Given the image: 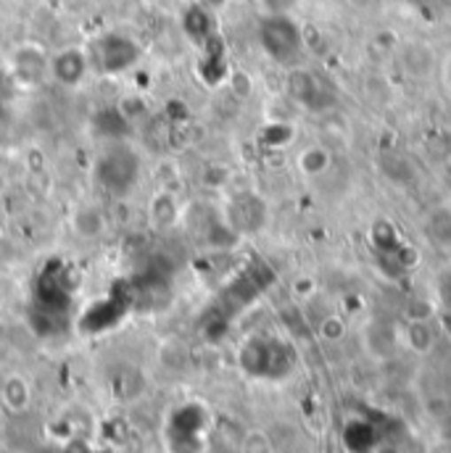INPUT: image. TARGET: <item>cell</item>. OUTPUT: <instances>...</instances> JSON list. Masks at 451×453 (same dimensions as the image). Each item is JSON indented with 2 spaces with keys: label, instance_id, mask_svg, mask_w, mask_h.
<instances>
[{
  "label": "cell",
  "instance_id": "6da1fadb",
  "mask_svg": "<svg viewBox=\"0 0 451 453\" xmlns=\"http://www.w3.org/2000/svg\"><path fill=\"white\" fill-rule=\"evenodd\" d=\"M93 180L112 198L127 196L140 180V156L129 145L112 140L93 161Z\"/></svg>",
  "mask_w": 451,
  "mask_h": 453
},
{
  "label": "cell",
  "instance_id": "7a4b0ae2",
  "mask_svg": "<svg viewBox=\"0 0 451 453\" xmlns=\"http://www.w3.org/2000/svg\"><path fill=\"white\" fill-rule=\"evenodd\" d=\"M90 56L101 74H124L140 61V45L121 32H106L93 42Z\"/></svg>",
  "mask_w": 451,
  "mask_h": 453
},
{
  "label": "cell",
  "instance_id": "3957f363",
  "mask_svg": "<svg viewBox=\"0 0 451 453\" xmlns=\"http://www.w3.org/2000/svg\"><path fill=\"white\" fill-rule=\"evenodd\" d=\"M206 417L201 406H183L167 425V446L172 453H198Z\"/></svg>",
  "mask_w": 451,
  "mask_h": 453
},
{
  "label": "cell",
  "instance_id": "277c9868",
  "mask_svg": "<svg viewBox=\"0 0 451 453\" xmlns=\"http://www.w3.org/2000/svg\"><path fill=\"white\" fill-rule=\"evenodd\" d=\"M259 37H261L264 50L280 64H291L301 48L299 29L293 27V21L285 13H272L269 19H264Z\"/></svg>",
  "mask_w": 451,
  "mask_h": 453
},
{
  "label": "cell",
  "instance_id": "5b68a950",
  "mask_svg": "<svg viewBox=\"0 0 451 453\" xmlns=\"http://www.w3.org/2000/svg\"><path fill=\"white\" fill-rule=\"evenodd\" d=\"M48 56L43 53V48L27 42V45H19L13 50V58H11V69H13V77L19 85L24 88H35L43 82V77L48 74Z\"/></svg>",
  "mask_w": 451,
  "mask_h": 453
},
{
  "label": "cell",
  "instance_id": "8992f818",
  "mask_svg": "<svg viewBox=\"0 0 451 453\" xmlns=\"http://www.w3.org/2000/svg\"><path fill=\"white\" fill-rule=\"evenodd\" d=\"M48 74L58 85H64V88H77L85 80V74H88V56H85V50H80V48L58 50L51 58V64H48Z\"/></svg>",
  "mask_w": 451,
  "mask_h": 453
},
{
  "label": "cell",
  "instance_id": "52a82bcc",
  "mask_svg": "<svg viewBox=\"0 0 451 453\" xmlns=\"http://www.w3.org/2000/svg\"><path fill=\"white\" fill-rule=\"evenodd\" d=\"M264 203L256 196H237L227 206V226L235 232H256L264 225Z\"/></svg>",
  "mask_w": 451,
  "mask_h": 453
},
{
  "label": "cell",
  "instance_id": "ba28073f",
  "mask_svg": "<svg viewBox=\"0 0 451 453\" xmlns=\"http://www.w3.org/2000/svg\"><path fill=\"white\" fill-rule=\"evenodd\" d=\"M29 398H32V390L21 374H8L0 382V401L11 414H21L29 406Z\"/></svg>",
  "mask_w": 451,
  "mask_h": 453
},
{
  "label": "cell",
  "instance_id": "9c48e42d",
  "mask_svg": "<svg viewBox=\"0 0 451 453\" xmlns=\"http://www.w3.org/2000/svg\"><path fill=\"white\" fill-rule=\"evenodd\" d=\"M72 229L82 240H96L106 232V214L98 206H80L72 214Z\"/></svg>",
  "mask_w": 451,
  "mask_h": 453
},
{
  "label": "cell",
  "instance_id": "30bf717a",
  "mask_svg": "<svg viewBox=\"0 0 451 453\" xmlns=\"http://www.w3.org/2000/svg\"><path fill=\"white\" fill-rule=\"evenodd\" d=\"M183 27H185V35L193 40V42H212V16L204 5H191L183 16Z\"/></svg>",
  "mask_w": 451,
  "mask_h": 453
},
{
  "label": "cell",
  "instance_id": "8fae6325",
  "mask_svg": "<svg viewBox=\"0 0 451 453\" xmlns=\"http://www.w3.org/2000/svg\"><path fill=\"white\" fill-rule=\"evenodd\" d=\"M299 169L307 177H320L330 169V153L320 145H312L299 153Z\"/></svg>",
  "mask_w": 451,
  "mask_h": 453
},
{
  "label": "cell",
  "instance_id": "7c38bea8",
  "mask_svg": "<svg viewBox=\"0 0 451 453\" xmlns=\"http://www.w3.org/2000/svg\"><path fill=\"white\" fill-rule=\"evenodd\" d=\"M148 214H151V222L156 226L175 225V219H177V201L169 193H159V196H153Z\"/></svg>",
  "mask_w": 451,
  "mask_h": 453
},
{
  "label": "cell",
  "instance_id": "4fadbf2b",
  "mask_svg": "<svg viewBox=\"0 0 451 453\" xmlns=\"http://www.w3.org/2000/svg\"><path fill=\"white\" fill-rule=\"evenodd\" d=\"M116 393L121 395V401H135L145 393V380L137 369L127 366L119 377H116Z\"/></svg>",
  "mask_w": 451,
  "mask_h": 453
},
{
  "label": "cell",
  "instance_id": "5bb4252c",
  "mask_svg": "<svg viewBox=\"0 0 451 453\" xmlns=\"http://www.w3.org/2000/svg\"><path fill=\"white\" fill-rule=\"evenodd\" d=\"M315 90H317V85H315L312 74H307V72H291V77H288V93L301 106H312Z\"/></svg>",
  "mask_w": 451,
  "mask_h": 453
},
{
  "label": "cell",
  "instance_id": "9a60e30c",
  "mask_svg": "<svg viewBox=\"0 0 451 453\" xmlns=\"http://www.w3.org/2000/svg\"><path fill=\"white\" fill-rule=\"evenodd\" d=\"M11 353V333L5 325H0V361H5Z\"/></svg>",
  "mask_w": 451,
  "mask_h": 453
},
{
  "label": "cell",
  "instance_id": "2e32d148",
  "mask_svg": "<svg viewBox=\"0 0 451 453\" xmlns=\"http://www.w3.org/2000/svg\"><path fill=\"white\" fill-rule=\"evenodd\" d=\"M64 453H93V451H90V446H88L85 441H72V443L64 449Z\"/></svg>",
  "mask_w": 451,
  "mask_h": 453
},
{
  "label": "cell",
  "instance_id": "e0dca14e",
  "mask_svg": "<svg viewBox=\"0 0 451 453\" xmlns=\"http://www.w3.org/2000/svg\"><path fill=\"white\" fill-rule=\"evenodd\" d=\"M16 5H29V3H35V0H13Z\"/></svg>",
  "mask_w": 451,
  "mask_h": 453
},
{
  "label": "cell",
  "instance_id": "ac0fdd59",
  "mask_svg": "<svg viewBox=\"0 0 451 453\" xmlns=\"http://www.w3.org/2000/svg\"><path fill=\"white\" fill-rule=\"evenodd\" d=\"M212 3H220V0H212Z\"/></svg>",
  "mask_w": 451,
  "mask_h": 453
}]
</instances>
